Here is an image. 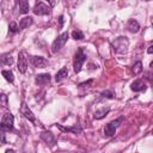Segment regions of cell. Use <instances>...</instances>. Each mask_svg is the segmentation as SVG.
Wrapping results in <instances>:
<instances>
[{
  "label": "cell",
  "instance_id": "1",
  "mask_svg": "<svg viewBox=\"0 0 153 153\" xmlns=\"http://www.w3.org/2000/svg\"><path fill=\"white\" fill-rule=\"evenodd\" d=\"M85 61H86V54L84 53L82 48H79L73 57V69L75 73H79L81 71V67Z\"/></svg>",
  "mask_w": 153,
  "mask_h": 153
},
{
  "label": "cell",
  "instance_id": "2",
  "mask_svg": "<svg viewBox=\"0 0 153 153\" xmlns=\"http://www.w3.org/2000/svg\"><path fill=\"white\" fill-rule=\"evenodd\" d=\"M13 122H14V117L11 112H6L2 115L1 118V134H5V131H12L13 130Z\"/></svg>",
  "mask_w": 153,
  "mask_h": 153
},
{
  "label": "cell",
  "instance_id": "3",
  "mask_svg": "<svg viewBox=\"0 0 153 153\" xmlns=\"http://www.w3.org/2000/svg\"><path fill=\"white\" fill-rule=\"evenodd\" d=\"M123 120H124V117L123 116H121V117H118L117 120H114V121H111V122H109L105 127H104V134H105V136H112L115 133H116V129L121 126V123L123 122Z\"/></svg>",
  "mask_w": 153,
  "mask_h": 153
},
{
  "label": "cell",
  "instance_id": "4",
  "mask_svg": "<svg viewBox=\"0 0 153 153\" xmlns=\"http://www.w3.org/2000/svg\"><path fill=\"white\" fill-rule=\"evenodd\" d=\"M67 39H68V32H63V33H61L60 36H57V37L54 39L53 44H51V51H53V53L60 51V50L63 48V45L66 44Z\"/></svg>",
  "mask_w": 153,
  "mask_h": 153
},
{
  "label": "cell",
  "instance_id": "5",
  "mask_svg": "<svg viewBox=\"0 0 153 153\" xmlns=\"http://www.w3.org/2000/svg\"><path fill=\"white\" fill-rule=\"evenodd\" d=\"M128 43H129V42H128L127 37L121 36V37H117V38L112 42V47H114V49H115L116 51L122 53V51H126V50H127Z\"/></svg>",
  "mask_w": 153,
  "mask_h": 153
},
{
  "label": "cell",
  "instance_id": "6",
  "mask_svg": "<svg viewBox=\"0 0 153 153\" xmlns=\"http://www.w3.org/2000/svg\"><path fill=\"white\" fill-rule=\"evenodd\" d=\"M32 12H33L35 14H37V16H45V14H49V13L51 12V8H50L47 4L39 1V2H36V5H35Z\"/></svg>",
  "mask_w": 153,
  "mask_h": 153
},
{
  "label": "cell",
  "instance_id": "7",
  "mask_svg": "<svg viewBox=\"0 0 153 153\" xmlns=\"http://www.w3.org/2000/svg\"><path fill=\"white\" fill-rule=\"evenodd\" d=\"M27 69V59L25 56V53L24 51H20L18 54V71L19 73L24 74Z\"/></svg>",
  "mask_w": 153,
  "mask_h": 153
},
{
  "label": "cell",
  "instance_id": "8",
  "mask_svg": "<svg viewBox=\"0 0 153 153\" xmlns=\"http://www.w3.org/2000/svg\"><path fill=\"white\" fill-rule=\"evenodd\" d=\"M30 62L36 68H43L48 65V60L43 56H30Z\"/></svg>",
  "mask_w": 153,
  "mask_h": 153
},
{
  "label": "cell",
  "instance_id": "9",
  "mask_svg": "<svg viewBox=\"0 0 153 153\" xmlns=\"http://www.w3.org/2000/svg\"><path fill=\"white\" fill-rule=\"evenodd\" d=\"M20 112H22V115H23L25 118H27L30 122L36 123L35 115H33V114H32V111L29 109V106L26 105V103H25V102H23V103H22V106H20Z\"/></svg>",
  "mask_w": 153,
  "mask_h": 153
},
{
  "label": "cell",
  "instance_id": "10",
  "mask_svg": "<svg viewBox=\"0 0 153 153\" xmlns=\"http://www.w3.org/2000/svg\"><path fill=\"white\" fill-rule=\"evenodd\" d=\"M39 136L50 148L54 147V145H55V136L53 135V133H50V131H42Z\"/></svg>",
  "mask_w": 153,
  "mask_h": 153
},
{
  "label": "cell",
  "instance_id": "11",
  "mask_svg": "<svg viewBox=\"0 0 153 153\" xmlns=\"http://www.w3.org/2000/svg\"><path fill=\"white\" fill-rule=\"evenodd\" d=\"M61 131H65V133H72V134H80L81 133V128L79 127V126H73V127H63L62 124H59V123H56L55 124Z\"/></svg>",
  "mask_w": 153,
  "mask_h": 153
},
{
  "label": "cell",
  "instance_id": "12",
  "mask_svg": "<svg viewBox=\"0 0 153 153\" xmlns=\"http://www.w3.org/2000/svg\"><path fill=\"white\" fill-rule=\"evenodd\" d=\"M50 81V74L49 73H42V74H37L35 78V82L37 85H45Z\"/></svg>",
  "mask_w": 153,
  "mask_h": 153
},
{
  "label": "cell",
  "instance_id": "13",
  "mask_svg": "<svg viewBox=\"0 0 153 153\" xmlns=\"http://www.w3.org/2000/svg\"><path fill=\"white\" fill-rule=\"evenodd\" d=\"M130 88L134 92H141V91H145L146 90V84L142 80H135V81L131 82Z\"/></svg>",
  "mask_w": 153,
  "mask_h": 153
},
{
  "label": "cell",
  "instance_id": "14",
  "mask_svg": "<svg viewBox=\"0 0 153 153\" xmlns=\"http://www.w3.org/2000/svg\"><path fill=\"white\" fill-rule=\"evenodd\" d=\"M127 29L133 32V33H136L139 30H140V24L135 20V19H129L128 23H127Z\"/></svg>",
  "mask_w": 153,
  "mask_h": 153
},
{
  "label": "cell",
  "instance_id": "15",
  "mask_svg": "<svg viewBox=\"0 0 153 153\" xmlns=\"http://www.w3.org/2000/svg\"><path fill=\"white\" fill-rule=\"evenodd\" d=\"M32 22H33L32 17H24V18H22L20 22H19V25H18L19 26V30H24V29L29 27L32 24Z\"/></svg>",
  "mask_w": 153,
  "mask_h": 153
},
{
  "label": "cell",
  "instance_id": "16",
  "mask_svg": "<svg viewBox=\"0 0 153 153\" xmlns=\"http://www.w3.org/2000/svg\"><path fill=\"white\" fill-rule=\"evenodd\" d=\"M109 111H110V108H103L100 110H97L94 112V115H93V118L94 120H102L109 114Z\"/></svg>",
  "mask_w": 153,
  "mask_h": 153
},
{
  "label": "cell",
  "instance_id": "17",
  "mask_svg": "<svg viewBox=\"0 0 153 153\" xmlns=\"http://www.w3.org/2000/svg\"><path fill=\"white\" fill-rule=\"evenodd\" d=\"M67 75H68V71H67V68H61L56 74H55V80H56V82H60V81H62L65 78H67Z\"/></svg>",
  "mask_w": 153,
  "mask_h": 153
},
{
  "label": "cell",
  "instance_id": "18",
  "mask_svg": "<svg viewBox=\"0 0 153 153\" xmlns=\"http://www.w3.org/2000/svg\"><path fill=\"white\" fill-rule=\"evenodd\" d=\"M29 10H30L29 2H27L26 0H20V1H19V13L25 14V13L29 12Z\"/></svg>",
  "mask_w": 153,
  "mask_h": 153
},
{
  "label": "cell",
  "instance_id": "19",
  "mask_svg": "<svg viewBox=\"0 0 153 153\" xmlns=\"http://www.w3.org/2000/svg\"><path fill=\"white\" fill-rule=\"evenodd\" d=\"M1 62L2 65H7V66H11L13 63V59L10 54H2L1 55Z\"/></svg>",
  "mask_w": 153,
  "mask_h": 153
},
{
  "label": "cell",
  "instance_id": "20",
  "mask_svg": "<svg viewBox=\"0 0 153 153\" xmlns=\"http://www.w3.org/2000/svg\"><path fill=\"white\" fill-rule=\"evenodd\" d=\"M1 74H2V76L8 81V82H13V80H14V76H13V73H12V71H6V69H4L2 72H1Z\"/></svg>",
  "mask_w": 153,
  "mask_h": 153
},
{
  "label": "cell",
  "instance_id": "21",
  "mask_svg": "<svg viewBox=\"0 0 153 153\" xmlns=\"http://www.w3.org/2000/svg\"><path fill=\"white\" fill-rule=\"evenodd\" d=\"M72 37L75 39V41H81V39H84V33L80 31V30H74L73 32H72Z\"/></svg>",
  "mask_w": 153,
  "mask_h": 153
},
{
  "label": "cell",
  "instance_id": "22",
  "mask_svg": "<svg viewBox=\"0 0 153 153\" xmlns=\"http://www.w3.org/2000/svg\"><path fill=\"white\" fill-rule=\"evenodd\" d=\"M133 72H134L135 75H137V74H140V73L142 72V63H141V61H137V62L133 66Z\"/></svg>",
  "mask_w": 153,
  "mask_h": 153
},
{
  "label": "cell",
  "instance_id": "23",
  "mask_svg": "<svg viewBox=\"0 0 153 153\" xmlns=\"http://www.w3.org/2000/svg\"><path fill=\"white\" fill-rule=\"evenodd\" d=\"M112 99L114 98V93L111 92V91H104V92H102L100 93V99Z\"/></svg>",
  "mask_w": 153,
  "mask_h": 153
},
{
  "label": "cell",
  "instance_id": "24",
  "mask_svg": "<svg viewBox=\"0 0 153 153\" xmlns=\"http://www.w3.org/2000/svg\"><path fill=\"white\" fill-rule=\"evenodd\" d=\"M8 29H10V31H11V32H17V31L19 30V26H18L14 22H12V23H10Z\"/></svg>",
  "mask_w": 153,
  "mask_h": 153
},
{
  "label": "cell",
  "instance_id": "25",
  "mask_svg": "<svg viewBox=\"0 0 153 153\" xmlns=\"http://www.w3.org/2000/svg\"><path fill=\"white\" fill-rule=\"evenodd\" d=\"M1 104H2L4 108L7 106V96L5 93H1Z\"/></svg>",
  "mask_w": 153,
  "mask_h": 153
},
{
  "label": "cell",
  "instance_id": "26",
  "mask_svg": "<svg viewBox=\"0 0 153 153\" xmlns=\"http://www.w3.org/2000/svg\"><path fill=\"white\" fill-rule=\"evenodd\" d=\"M93 82V79H90V80H87V81H85V82H80L79 84V87H85V86H88V85H91Z\"/></svg>",
  "mask_w": 153,
  "mask_h": 153
},
{
  "label": "cell",
  "instance_id": "27",
  "mask_svg": "<svg viewBox=\"0 0 153 153\" xmlns=\"http://www.w3.org/2000/svg\"><path fill=\"white\" fill-rule=\"evenodd\" d=\"M59 22H60V27H62L63 26V16L59 17Z\"/></svg>",
  "mask_w": 153,
  "mask_h": 153
},
{
  "label": "cell",
  "instance_id": "28",
  "mask_svg": "<svg viewBox=\"0 0 153 153\" xmlns=\"http://www.w3.org/2000/svg\"><path fill=\"white\" fill-rule=\"evenodd\" d=\"M147 53H148V54H153V45L148 47V49H147Z\"/></svg>",
  "mask_w": 153,
  "mask_h": 153
},
{
  "label": "cell",
  "instance_id": "29",
  "mask_svg": "<svg viewBox=\"0 0 153 153\" xmlns=\"http://www.w3.org/2000/svg\"><path fill=\"white\" fill-rule=\"evenodd\" d=\"M6 153H14V151H13V149H7Z\"/></svg>",
  "mask_w": 153,
  "mask_h": 153
},
{
  "label": "cell",
  "instance_id": "30",
  "mask_svg": "<svg viewBox=\"0 0 153 153\" xmlns=\"http://www.w3.org/2000/svg\"><path fill=\"white\" fill-rule=\"evenodd\" d=\"M149 67H151V68H152V69H153V61H152V62H151V65H149Z\"/></svg>",
  "mask_w": 153,
  "mask_h": 153
},
{
  "label": "cell",
  "instance_id": "31",
  "mask_svg": "<svg viewBox=\"0 0 153 153\" xmlns=\"http://www.w3.org/2000/svg\"><path fill=\"white\" fill-rule=\"evenodd\" d=\"M151 135H153V129H152V130H151Z\"/></svg>",
  "mask_w": 153,
  "mask_h": 153
}]
</instances>
